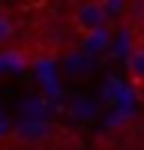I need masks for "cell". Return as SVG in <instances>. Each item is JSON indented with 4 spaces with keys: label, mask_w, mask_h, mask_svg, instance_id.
Masks as SVG:
<instances>
[{
    "label": "cell",
    "mask_w": 144,
    "mask_h": 150,
    "mask_svg": "<svg viewBox=\"0 0 144 150\" xmlns=\"http://www.w3.org/2000/svg\"><path fill=\"white\" fill-rule=\"evenodd\" d=\"M105 21H108V9H105L102 0H84V3H78L75 12H72V27L81 36L99 33L105 27Z\"/></svg>",
    "instance_id": "cell-1"
},
{
    "label": "cell",
    "mask_w": 144,
    "mask_h": 150,
    "mask_svg": "<svg viewBox=\"0 0 144 150\" xmlns=\"http://www.w3.org/2000/svg\"><path fill=\"white\" fill-rule=\"evenodd\" d=\"M126 78L144 90V42H135L126 54Z\"/></svg>",
    "instance_id": "cell-2"
},
{
    "label": "cell",
    "mask_w": 144,
    "mask_h": 150,
    "mask_svg": "<svg viewBox=\"0 0 144 150\" xmlns=\"http://www.w3.org/2000/svg\"><path fill=\"white\" fill-rule=\"evenodd\" d=\"M12 36H15V21H12L6 12H0V48L12 42Z\"/></svg>",
    "instance_id": "cell-3"
}]
</instances>
